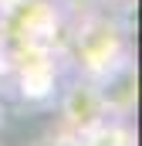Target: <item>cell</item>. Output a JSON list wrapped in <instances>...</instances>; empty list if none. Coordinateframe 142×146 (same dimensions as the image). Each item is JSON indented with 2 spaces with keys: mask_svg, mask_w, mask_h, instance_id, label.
Instances as JSON below:
<instances>
[{
  "mask_svg": "<svg viewBox=\"0 0 142 146\" xmlns=\"http://www.w3.org/2000/svg\"><path fill=\"white\" fill-rule=\"evenodd\" d=\"M98 102L102 112H129L135 106V72L132 68H122L118 75H108V82L98 88Z\"/></svg>",
  "mask_w": 142,
  "mask_h": 146,
  "instance_id": "6da1fadb",
  "label": "cell"
},
{
  "mask_svg": "<svg viewBox=\"0 0 142 146\" xmlns=\"http://www.w3.org/2000/svg\"><path fill=\"white\" fill-rule=\"evenodd\" d=\"M64 115L74 126H91L102 115V102H98V88L91 85H78L71 88V95L64 99Z\"/></svg>",
  "mask_w": 142,
  "mask_h": 146,
  "instance_id": "7a4b0ae2",
  "label": "cell"
}]
</instances>
